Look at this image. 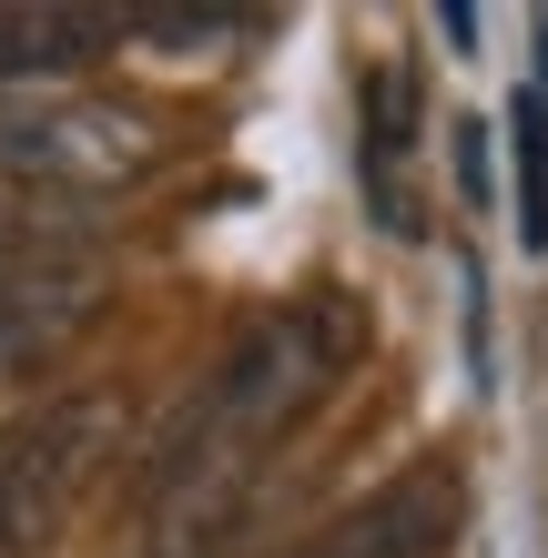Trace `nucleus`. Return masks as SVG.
I'll return each mask as SVG.
<instances>
[{
    "instance_id": "obj_6",
    "label": "nucleus",
    "mask_w": 548,
    "mask_h": 558,
    "mask_svg": "<svg viewBox=\"0 0 548 558\" xmlns=\"http://www.w3.org/2000/svg\"><path fill=\"white\" fill-rule=\"evenodd\" d=\"M133 41V11H92V0H0V102L21 92H72L102 51Z\"/></svg>"
},
{
    "instance_id": "obj_5",
    "label": "nucleus",
    "mask_w": 548,
    "mask_h": 558,
    "mask_svg": "<svg viewBox=\"0 0 548 558\" xmlns=\"http://www.w3.org/2000/svg\"><path fill=\"white\" fill-rule=\"evenodd\" d=\"M458 529H467V477L447 457H427V468L386 477L376 498H356L345 518H326V529L305 548H284V558H447Z\"/></svg>"
},
{
    "instance_id": "obj_8",
    "label": "nucleus",
    "mask_w": 548,
    "mask_h": 558,
    "mask_svg": "<svg viewBox=\"0 0 548 558\" xmlns=\"http://www.w3.org/2000/svg\"><path fill=\"white\" fill-rule=\"evenodd\" d=\"M508 143H519V244L548 254V92L538 82L508 102Z\"/></svg>"
},
{
    "instance_id": "obj_2",
    "label": "nucleus",
    "mask_w": 548,
    "mask_h": 558,
    "mask_svg": "<svg viewBox=\"0 0 548 558\" xmlns=\"http://www.w3.org/2000/svg\"><path fill=\"white\" fill-rule=\"evenodd\" d=\"M163 162V122L102 92H21L0 102V183L31 204H82V193H122Z\"/></svg>"
},
{
    "instance_id": "obj_4",
    "label": "nucleus",
    "mask_w": 548,
    "mask_h": 558,
    "mask_svg": "<svg viewBox=\"0 0 548 558\" xmlns=\"http://www.w3.org/2000/svg\"><path fill=\"white\" fill-rule=\"evenodd\" d=\"M102 254H92L72 223H31V214H0V345L31 355L51 336H72V325H92V305H102Z\"/></svg>"
},
{
    "instance_id": "obj_7",
    "label": "nucleus",
    "mask_w": 548,
    "mask_h": 558,
    "mask_svg": "<svg viewBox=\"0 0 548 558\" xmlns=\"http://www.w3.org/2000/svg\"><path fill=\"white\" fill-rule=\"evenodd\" d=\"M366 204L397 244H427V183H416V72L376 61L366 72Z\"/></svg>"
},
{
    "instance_id": "obj_9",
    "label": "nucleus",
    "mask_w": 548,
    "mask_h": 558,
    "mask_svg": "<svg viewBox=\"0 0 548 558\" xmlns=\"http://www.w3.org/2000/svg\"><path fill=\"white\" fill-rule=\"evenodd\" d=\"M244 11H133V41H163V51H223L244 41Z\"/></svg>"
},
{
    "instance_id": "obj_1",
    "label": "nucleus",
    "mask_w": 548,
    "mask_h": 558,
    "mask_svg": "<svg viewBox=\"0 0 548 558\" xmlns=\"http://www.w3.org/2000/svg\"><path fill=\"white\" fill-rule=\"evenodd\" d=\"M356 345H366L356 305L305 294V305L254 315L244 336L193 376V397L163 416L153 477H143V498H153V558H214L223 538H234V508H244L254 468H265V457L345 386Z\"/></svg>"
},
{
    "instance_id": "obj_3",
    "label": "nucleus",
    "mask_w": 548,
    "mask_h": 558,
    "mask_svg": "<svg viewBox=\"0 0 548 558\" xmlns=\"http://www.w3.org/2000/svg\"><path fill=\"white\" fill-rule=\"evenodd\" d=\"M102 447H112L102 397H61L0 426V558H41L72 529L82 487L102 477Z\"/></svg>"
}]
</instances>
